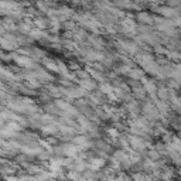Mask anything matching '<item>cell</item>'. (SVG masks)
Listing matches in <instances>:
<instances>
[{"instance_id": "1", "label": "cell", "mask_w": 181, "mask_h": 181, "mask_svg": "<svg viewBox=\"0 0 181 181\" xmlns=\"http://www.w3.org/2000/svg\"><path fill=\"white\" fill-rule=\"evenodd\" d=\"M139 20H140L141 23H150L152 21V17L149 14H146V13H140V14H139Z\"/></svg>"}, {"instance_id": "3", "label": "cell", "mask_w": 181, "mask_h": 181, "mask_svg": "<svg viewBox=\"0 0 181 181\" xmlns=\"http://www.w3.org/2000/svg\"><path fill=\"white\" fill-rule=\"evenodd\" d=\"M130 75L133 78H141V72L140 71H136V70H133L132 72H130Z\"/></svg>"}, {"instance_id": "2", "label": "cell", "mask_w": 181, "mask_h": 181, "mask_svg": "<svg viewBox=\"0 0 181 181\" xmlns=\"http://www.w3.org/2000/svg\"><path fill=\"white\" fill-rule=\"evenodd\" d=\"M161 13H163L164 16H170V17H171V16L175 14L173 9H161Z\"/></svg>"}]
</instances>
